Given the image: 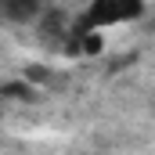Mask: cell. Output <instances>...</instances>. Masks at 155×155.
<instances>
[{"instance_id": "cell-1", "label": "cell", "mask_w": 155, "mask_h": 155, "mask_svg": "<svg viewBox=\"0 0 155 155\" xmlns=\"http://www.w3.org/2000/svg\"><path fill=\"white\" fill-rule=\"evenodd\" d=\"M137 15H144V4H137V0H130V4H112V0H97V4H90L87 7V15L76 22V29H72V36L83 43L87 33H97L101 25H112V22H126V18H137Z\"/></svg>"}, {"instance_id": "cell-2", "label": "cell", "mask_w": 155, "mask_h": 155, "mask_svg": "<svg viewBox=\"0 0 155 155\" xmlns=\"http://www.w3.org/2000/svg\"><path fill=\"white\" fill-rule=\"evenodd\" d=\"M40 7L33 0H4L0 4V18H11V22H25V18H33Z\"/></svg>"}, {"instance_id": "cell-3", "label": "cell", "mask_w": 155, "mask_h": 155, "mask_svg": "<svg viewBox=\"0 0 155 155\" xmlns=\"http://www.w3.org/2000/svg\"><path fill=\"white\" fill-rule=\"evenodd\" d=\"M4 97H18V101H33L36 90L25 83V79H15V83H4Z\"/></svg>"}, {"instance_id": "cell-4", "label": "cell", "mask_w": 155, "mask_h": 155, "mask_svg": "<svg viewBox=\"0 0 155 155\" xmlns=\"http://www.w3.org/2000/svg\"><path fill=\"white\" fill-rule=\"evenodd\" d=\"M79 51H83V54H101V51H105L101 33H87V36H83V43H79Z\"/></svg>"}, {"instance_id": "cell-5", "label": "cell", "mask_w": 155, "mask_h": 155, "mask_svg": "<svg viewBox=\"0 0 155 155\" xmlns=\"http://www.w3.org/2000/svg\"><path fill=\"white\" fill-rule=\"evenodd\" d=\"M47 79V69L43 65H29V72H25V83H43Z\"/></svg>"}]
</instances>
